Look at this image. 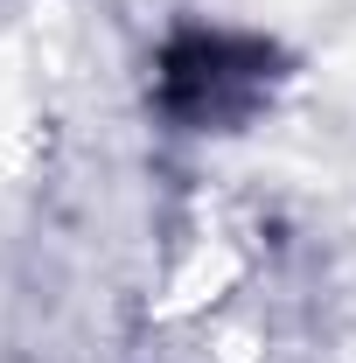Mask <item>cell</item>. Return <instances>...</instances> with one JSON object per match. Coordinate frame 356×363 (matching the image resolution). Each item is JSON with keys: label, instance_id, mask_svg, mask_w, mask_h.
Returning <instances> with one entry per match:
<instances>
[{"label": "cell", "instance_id": "6da1fadb", "mask_svg": "<svg viewBox=\"0 0 356 363\" xmlns=\"http://www.w3.org/2000/svg\"><path fill=\"white\" fill-rule=\"evenodd\" d=\"M266 63H272L266 49L238 43V35H182L161 56V105L189 126H230L266 91L272 77Z\"/></svg>", "mask_w": 356, "mask_h": 363}]
</instances>
